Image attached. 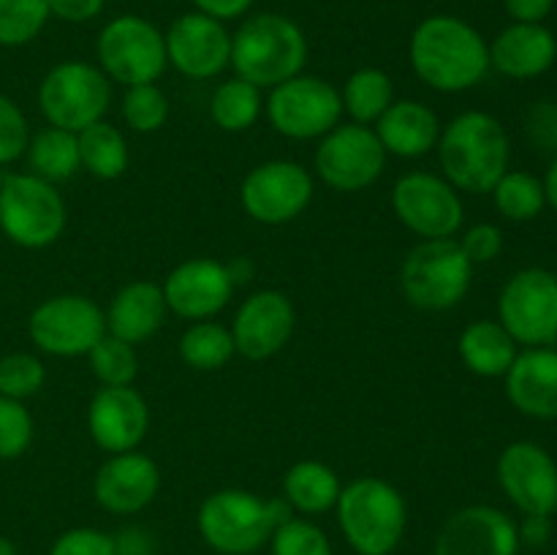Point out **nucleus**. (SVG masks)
Returning <instances> with one entry per match:
<instances>
[{"label": "nucleus", "instance_id": "nucleus-1", "mask_svg": "<svg viewBox=\"0 0 557 555\" xmlns=\"http://www.w3.org/2000/svg\"><path fill=\"white\" fill-rule=\"evenodd\" d=\"M408 60L430 90L466 92L490 74V44L471 22L433 14L413 27Z\"/></svg>", "mask_w": 557, "mask_h": 555}, {"label": "nucleus", "instance_id": "nucleus-2", "mask_svg": "<svg viewBox=\"0 0 557 555\" xmlns=\"http://www.w3.org/2000/svg\"><path fill=\"white\" fill-rule=\"evenodd\" d=\"M441 174L466 194H490L509 172L511 139L504 123L482 109H468L441 128Z\"/></svg>", "mask_w": 557, "mask_h": 555}, {"label": "nucleus", "instance_id": "nucleus-3", "mask_svg": "<svg viewBox=\"0 0 557 555\" xmlns=\"http://www.w3.org/2000/svg\"><path fill=\"white\" fill-rule=\"evenodd\" d=\"M308 63V38L302 27L283 14H253L232 33L234 76L259 90H272L302 74Z\"/></svg>", "mask_w": 557, "mask_h": 555}, {"label": "nucleus", "instance_id": "nucleus-4", "mask_svg": "<svg viewBox=\"0 0 557 555\" xmlns=\"http://www.w3.org/2000/svg\"><path fill=\"white\" fill-rule=\"evenodd\" d=\"M292 517L283 498H261L250 490L226 488L207 495L196 515L201 539L221 555H250L270 544L281 522Z\"/></svg>", "mask_w": 557, "mask_h": 555}, {"label": "nucleus", "instance_id": "nucleus-5", "mask_svg": "<svg viewBox=\"0 0 557 555\" xmlns=\"http://www.w3.org/2000/svg\"><path fill=\"white\" fill-rule=\"evenodd\" d=\"M335 511L337 526L357 555H392L406 536V498L381 477H359L343 484Z\"/></svg>", "mask_w": 557, "mask_h": 555}, {"label": "nucleus", "instance_id": "nucleus-6", "mask_svg": "<svg viewBox=\"0 0 557 555\" xmlns=\"http://www.w3.org/2000/svg\"><path fill=\"white\" fill-rule=\"evenodd\" d=\"M69 223V207L58 185L30 172H5L0 188V232L27 250L58 243Z\"/></svg>", "mask_w": 557, "mask_h": 555}, {"label": "nucleus", "instance_id": "nucleus-7", "mask_svg": "<svg viewBox=\"0 0 557 555\" xmlns=\"http://www.w3.org/2000/svg\"><path fill=\"white\" fill-rule=\"evenodd\" d=\"M473 281V264L460 243L419 239L400 267L403 297L422 310H449L466 299Z\"/></svg>", "mask_w": 557, "mask_h": 555}, {"label": "nucleus", "instance_id": "nucleus-8", "mask_svg": "<svg viewBox=\"0 0 557 555\" xmlns=\"http://www.w3.org/2000/svg\"><path fill=\"white\" fill-rule=\"evenodd\" d=\"M112 82L96 63L63 60L44 74L38 85V109L47 125L79 134L107 118Z\"/></svg>", "mask_w": 557, "mask_h": 555}, {"label": "nucleus", "instance_id": "nucleus-9", "mask_svg": "<svg viewBox=\"0 0 557 555\" xmlns=\"http://www.w3.org/2000/svg\"><path fill=\"white\" fill-rule=\"evenodd\" d=\"M98 69L123 87L152 85L166 71V38L139 14L114 16L103 25L96 41Z\"/></svg>", "mask_w": 557, "mask_h": 555}, {"label": "nucleus", "instance_id": "nucleus-10", "mask_svg": "<svg viewBox=\"0 0 557 555\" xmlns=\"http://www.w3.org/2000/svg\"><path fill=\"white\" fill-rule=\"evenodd\" d=\"M264 118L286 139L319 141L343 123L341 90L321 76L299 74L272 87L264 98Z\"/></svg>", "mask_w": 557, "mask_h": 555}, {"label": "nucleus", "instance_id": "nucleus-11", "mask_svg": "<svg viewBox=\"0 0 557 555\" xmlns=\"http://www.w3.org/2000/svg\"><path fill=\"white\" fill-rule=\"evenodd\" d=\"M33 346L49 357H87L107 335V316L85 294H54L38 303L27 319Z\"/></svg>", "mask_w": 557, "mask_h": 555}, {"label": "nucleus", "instance_id": "nucleus-12", "mask_svg": "<svg viewBox=\"0 0 557 555\" xmlns=\"http://www.w3.org/2000/svg\"><path fill=\"white\" fill-rule=\"evenodd\" d=\"M498 321L517 346L539 348L557 341V275L544 267H525L498 294Z\"/></svg>", "mask_w": 557, "mask_h": 555}, {"label": "nucleus", "instance_id": "nucleus-13", "mask_svg": "<svg viewBox=\"0 0 557 555\" xmlns=\"http://www.w3.org/2000/svg\"><path fill=\"white\" fill-rule=\"evenodd\" d=\"M397 221L419 239H449L462 232L466 205L444 174L406 172L392 185Z\"/></svg>", "mask_w": 557, "mask_h": 555}, {"label": "nucleus", "instance_id": "nucleus-14", "mask_svg": "<svg viewBox=\"0 0 557 555\" xmlns=\"http://www.w3.org/2000/svg\"><path fill=\"white\" fill-rule=\"evenodd\" d=\"M386 150L370 125L337 123L315 147L313 166L321 183L341 194H359L381 180L386 169Z\"/></svg>", "mask_w": 557, "mask_h": 555}, {"label": "nucleus", "instance_id": "nucleus-15", "mask_svg": "<svg viewBox=\"0 0 557 555\" xmlns=\"http://www.w3.org/2000/svg\"><path fill=\"white\" fill-rule=\"evenodd\" d=\"M315 194L313 174L297 161L275 158L245 174L239 185V205L264 226H283L302 215Z\"/></svg>", "mask_w": 557, "mask_h": 555}, {"label": "nucleus", "instance_id": "nucleus-16", "mask_svg": "<svg viewBox=\"0 0 557 555\" xmlns=\"http://www.w3.org/2000/svg\"><path fill=\"white\" fill-rule=\"evenodd\" d=\"M163 38L169 65L188 79H212L232 65V33L215 16L188 11L169 25Z\"/></svg>", "mask_w": 557, "mask_h": 555}, {"label": "nucleus", "instance_id": "nucleus-17", "mask_svg": "<svg viewBox=\"0 0 557 555\" xmlns=\"http://www.w3.org/2000/svg\"><path fill=\"white\" fill-rule=\"evenodd\" d=\"M498 484L522 515L553 517L557 511V462L533 441H515L498 457Z\"/></svg>", "mask_w": 557, "mask_h": 555}, {"label": "nucleus", "instance_id": "nucleus-18", "mask_svg": "<svg viewBox=\"0 0 557 555\" xmlns=\"http://www.w3.org/2000/svg\"><path fill=\"white\" fill-rule=\"evenodd\" d=\"M294 326H297V310L292 299L277 288H261L243 299L228 330L237 354L261 362L286 348Z\"/></svg>", "mask_w": 557, "mask_h": 555}, {"label": "nucleus", "instance_id": "nucleus-19", "mask_svg": "<svg viewBox=\"0 0 557 555\" xmlns=\"http://www.w3.org/2000/svg\"><path fill=\"white\" fill-rule=\"evenodd\" d=\"M234 286L232 267L205 256L177 264L161 283L169 313L185 321L215 319L232 299Z\"/></svg>", "mask_w": 557, "mask_h": 555}, {"label": "nucleus", "instance_id": "nucleus-20", "mask_svg": "<svg viewBox=\"0 0 557 555\" xmlns=\"http://www.w3.org/2000/svg\"><path fill=\"white\" fill-rule=\"evenodd\" d=\"M87 430L98 449L109 455L139 449L150 430V406L131 386H101L87 406Z\"/></svg>", "mask_w": 557, "mask_h": 555}, {"label": "nucleus", "instance_id": "nucleus-21", "mask_svg": "<svg viewBox=\"0 0 557 555\" xmlns=\"http://www.w3.org/2000/svg\"><path fill=\"white\" fill-rule=\"evenodd\" d=\"M520 547L517 522L487 504L457 509L435 539V555H517Z\"/></svg>", "mask_w": 557, "mask_h": 555}, {"label": "nucleus", "instance_id": "nucleus-22", "mask_svg": "<svg viewBox=\"0 0 557 555\" xmlns=\"http://www.w3.org/2000/svg\"><path fill=\"white\" fill-rule=\"evenodd\" d=\"M161 490V468L145 452L109 455L92 479V498L112 515H136L156 501Z\"/></svg>", "mask_w": 557, "mask_h": 555}, {"label": "nucleus", "instance_id": "nucleus-23", "mask_svg": "<svg viewBox=\"0 0 557 555\" xmlns=\"http://www.w3.org/2000/svg\"><path fill=\"white\" fill-rule=\"evenodd\" d=\"M557 60V38L544 22H511L490 44V69L509 79H536Z\"/></svg>", "mask_w": 557, "mask_h": 555}, {"label": "nucleus", "instance_id": "nucleus-24", "mask_svg": "<svg viewBox=\"0 0 557 555\" xmlns=\"http://www.w3.org/2000/svg\"><path fill=\"white\" fill-rule=\"evenodd\" d=\"M506 381V397L531 419H557V348L539 346L517 354Z\"/></svg>", "mask_w": 557, "mask_h": 555}, {"label": "nucleus", "instance_id": "nucleus-25", "mask_svg": "<svg viewBox=\"0 0 557 555\" xmlns=\"http://www.w3.org/2000/svg\"><path fill=\"white\" fill-rule=\"evenodd\" d=\"M441 120L428 103L413 101V98H400L392 101V107L375 120L373 131L384 145L386 156L397 158H424L438 147L441 139Z\"/></svg>", "mask_w": 557, "mask_h": 555}, {"label": "nucleus", "instance_id": "nucleus-26", "mask_svg": "<svg viewBox=\"0 0 557 555\" xmlns=\"http://www.w3.org/2000/svg\"><path fill=\"white\" fill-rule=\"evenodd\" d=\"M169 308L163 299L161 283L131 281L112 297L107 316V332L120 341L139 346L147 343L163 326Z\"/></svg>", "mask_w": 557, "mask_h": 555}, {"label": "nucleus", "instance_id": "nucleus-27", "mask_svg": "<svg viewBox=\"0 0 557 555\" xmlns=\"http://www.w3.org/2000/svg\"><path fill=\"white\" fill-rule=\"evenodd\" d=\"M462 365L482 379H504L517 359V343L498 319L471 321L457 341Z\"/></svg>", "mask_w": 557, "mask_h": 555}, {"label": "nucleus", "instance_id": "nucleus-28", "mask_svg": "<svg viewBox=\"0 0 557 555\" xmlns=\"http://www.w3.org/2000/svg\"><path fill=\"white\" fill-rule=\"evenodd\" d=\"M343 482L332 466L321 460H299L283 477V501L299 515H324L335 509Z\"/></svg>", "mask_w": 557, "mask_h": 555}, {"label": "nucleus", "instance_id": "nucleus-29", "mask_svg": "<svg viewBox=\"0 0 557 555\" xmlns=\"http://www.w3.org/2000/svg\"><path fill=\"white\" fill-rule=\"evenodd\" d=\"M25 161L27 172L36 174V177L47 180V183L52 185L65 183V180L74 177L76 172H82L76 134L54 128V125L36 131V134H30V141H27Z\"/></svg>", "mask_w": 557, "mask_h": 555}, {"label": "nucleus", "instance_id": "nucleus-30", "mask_svg": "<svg viewBox=\"0 0 557 555\" xmlns=\"http://www.w3.org/2000/svg\"><path fill=\"white\" fill-rule=\"evenodd\" d=\"M79 141V161L90 177L96 180H117L123 177L128 169L131 152L128 139L117 125L98 120V123L87 125L85 131L76 134Z\"/></svg>", "mask_w": 557, "mask_h": 555}, {"label": "nucleus", "instance_id": "nucleus-31", "mask_svg": "<svg viewBox=\"0 0 557 555\" xmlns=\"http://www.w3.org/2000/svg\"><path fill=\"white\" fill-rule=\"evenodd\" d=\"M343 114H348L351 123L370 125L373 128L375 120L392 107L395 101V85L386 71L375 69V65H364L357 69L346 79L341 90Z\"/></svg>", "mask_w": 557, "mask_h": 555}, {"label": "nucleus", "instance_id": "nucleus-32", "mask_svg": "<svg viewBox=\"0 0 557 555\" xmlns=\"http://www.w3.org/2000/svg\"><path fill=\"white\" fill-rule=\"evenodd\" d=\"M264 114V96L256 85L232 76L215 87L210 98V118L226 134L250 131Z\"/></svg>", "mask_w": 557, "mask_h": 555}, {"label": "nucleus", "instance_id": "nucleus-33", "mask_svg": "<svg viewBox=\"0 0 557 555\" xmlns=\"http://www.w3.org/2000/svg\"><path fill=\"white\" fill-rule=\"evenodd\" d=\"M180 359L188 365L190 370H201V373H212V370H221L232 362V357L237 354L234 348V337L228 326H223L221 321H194L188 330L180 337Z\"/></svg>", "mask_w": 557, "mask_h": 555}, {"label": "nucleus", "instance_id": "nucleus-34", "mask_svg": "<svg viewBox=\"0 0 557 555\" xmlns=\"http://www.w3.org/2000/svg\"><path fill=\"white\" fill-rule=\"evenodd\" d=\"M495 201V210L506 218V221L525 223L533 218L542 215V210L547 207V196H544V183L531 172H522V169H509L504 177L495 183V188L490 190Z\"/></svg>", "mask_w": 557, "mask_h": 555}, {"label": "nucleus", "instance_id": "nucleus-35", "mask_svg": "<svg viewBox=\"0 0 557 555\" xmlns=\"http://www.w3.org/2000/svg\"><path fill=\"white\" fill-rule=\"evenodd\" d=\"M87 362H90L92 375L101 386H131L139 373L136 346L109 335V332L90 348Z\"/></svg>", "mask_w": 557, "mask_h": 555}, {"label": "nucleus", "instance_id": "nucleus-36", "mask_svg": "<svg viewBox=\"0 0 557 555\" xmlns=\"http://www.w3.org/2000/svg\"><path fill=\"white\" fill-rule=\"evenodd\" d=\"M49 0H0V47L16 49L47 27Z\"/></svg>", "mask_w": 557, "mask_h": 555}, {"label": "nucleus", "instance_id": "nucleus-37", "mask_svg": "<svg viewBox=\"0 0 557 555\" xmlns=\"http://www.w3.org/2000/svg\"><path fill=\"white\" fill-rule=\"evenodd\" d=\"M120 112H123L125 125L131 131H136V134H156L169 120V98L156 82L152 85L125 87Z\"/></svg>", "mask_w": 557, "mask_h": 555}, {"label": "nucleus", "instance_id": "nucleus-38", "mask_svg": "<svg viewBox=\"0 0 557 555\" xmlns=\"http://www.w3.org/2000/svg\"><path fill=\"white\" fill-rule=\"evenodd\" d=\"M44 381H47V368L36 354L11 351L0 357V395L3 397L27 400L41 392Z\"/></svg>", "mask_w": 557, "mask_h": 555}, {"label": "nucleus", "instance_id": "nucleus-39", "mask_svg": "<svg viewBox=\"0 0 557 555\" xmlns=\"http://www.w3.org/2000/svg\"><path fill=\"white\" fill-rule=\"evenodd\" d=\"M36 435L30 408L25 400L0 395V460H16L25 455Z\"/></svg>", "mask_w": 557, "mask_h": 555}, {"label": "nucleus", "instance_id": "nucleus-40", "mask_svg": "<svg viewBox=\"0 0 557 555\" xmlns=\"http://www.w3.org/2000/svg\"><path fill=\"white\" fill-rule=\"evenodd\" d=\"M272 555H332L330 536L305 517H288L270 539Z\"/></svg>", "mask_w": 557, "mask_h": 555}, {"label": "nucleus", "instance_id": "nucleus-41", "mask_svg": "<svg viewBox=\"0 0 557 555\" xmlns=\"http://www.w3.org/2000/svg\"><path fill=\"white\" fill-rule=\"evenodd\" d=\"M30 141V123L14 98L0 92V166L25 158Z\"/></svg>", "mask_w": 557, "mask_h": 555}, {"label": "nucleus", "instance_id": "nucleus-42", "mask_svg": "<svg viewBox=\"0 0 557 555\" xmlns=\"http://www.w3.org/2000/svg\"><path fill=\"white\" fill-rule=\"evenodd\" d=\"M49 555H117V539L98 528H71L54 539Z\"/></svg>", "mask_w": 557, "mask_h": 555}, {"label": "nucleus", "instance_id": "nucleus-43", "mask_svg": "<svg viewBox=\"0 0 557 555\" xmlns=\"http://www.w3.org/2000/svg\"><path fill=\"white\" fill-rule=\"evenodd\" d=\"M457 243L473 267L487 264V261L498 259L500 250H504V232L495 223H473L462 232Z\"/></svg>", "mask_w": 557, "mask_h": 555}, {"label": "nucleus", "instance_id": "nucleus-44", "mask_svg": "<svg viewBox=\"0 0 557 555\" xmlns=\"http://www.w3.org/2000/svg\"><path fill=\"white\" fill-rule=\"evenodd\" d=\"M528 134L542 150L557 152V103L542 101L528 114Z\"/></svg>", "mask_w": 557, "mask_h": 555}, {"label": "nucleus", "instance_id": "nucleus-45", "mask_svg": "<svg viewBox=\"0 0 557 555\" xmlns=\"http://www.w3.org/2000/svg\"><path fill=\"white\" fill-rule=\"evenodd\" d=\"M107 0H49V11L58 20L71 22V25H82V22L96 20L103 11Z\"/></svg>", "mask_w": 557, "mask_h": 555}, {"label": "nucleus", "instance_id": "nucleus-46", "mask_svg": "<svg viewBox=\"0 0 557 555\" xmlns=\"http://www.w3.org/2000/svg\"><path fill=\"white\" fill-rule=\"evenodd\" d=\"M196 5V11L207 16H215V20L228 22V20H239L250 11L253 0H190Z\"/></svg>", "mask_w": 557, "mask_h": 555}, {"label": "nucleus", "instance_id": "nucleus-47", "mask_svg": "<svg viewBox=\"0 0 557 555\" xmlns=\"http://www.w3.org/2000/svg\"><path fill=\"white\" fill-rule=\"evenodd\" d=\"M517 533H520V544H528V547H544L553 536V517L544 515H525V520L517 526Z\"/></svg>", "mask_w": 557, "mask_h": 555}, {"label": "nucleus", "instance_id": "nucleus-48", "mask_svg": "<svg viewBox=\"0 0 557 555\" xmlns=\"http://www.w3.org/2000/svg\"><path fill=\"white\" fill-rule=\"evenodd\" d=\"M553 5L555 0H504L506 14L515 22H544Z\"/></svg>", "mask_w": 557, "mask_h": 555}, {"label": "nucleus", "instance_id": "nucleus-49", "mask_svg": "<svg viewBox=\"0 0 557 555\" xmlns=\"http://www.w3.org/2000/svg\"><path fill=\"white\" fill-rule=\"evenodd\" d=\"M544 196H547V205L553 207L557 212V156L553 158V163H549L547 174H544Z\"/></svg>", "mask_w": 557, "mask_h": 555}, {"label": "nucleus", "instance_id": "nucleus-50", "mask_svg": "<svg viewBox=\"0 0 557 555\" xmlns=\"http://www.w3.org/2000/svg\"><path fill=\"white\" fill-rule=\"evenodd\" d=\"M0 555H20L16 544L9 536H3V533H0Z\"/></svg>", "mask_w": 557, "mask_h": 555}, {"label": "nucleus", "instance_id": "nucleus-51", "mask_svg": "<svg viewBox=\"0 0 557 555\" xmlns=\"http://www.w3.org/2000/svg\"><path fill=\"white\" fill-rule=\"evenodd\" d=\"M3 180H5V172H3V166H0V188H3Z\"/></svg>", "mask_w": 557, "mask_h": 555}]
</instances>
